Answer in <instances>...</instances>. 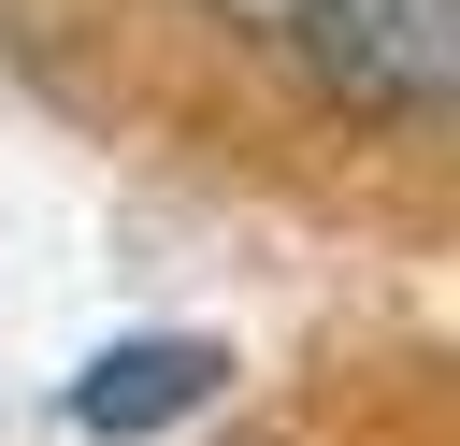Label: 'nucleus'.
<instances>
[{
    "label": "nucleus",
    "mask_w": 460,
    "mask_h": 446,
    "mask_svg": "<svg viewBox=\"0 0 460 446\" xmlns=\"http://www.w3.org/2000/svg\"><path fill=\"white\" fill-rule=\"evenodd\" d=\"M273 43L302 58V86L345 129L417 144V129L460 115V0H288Z\"/></svg>",
    "instance_id": "1"
},
{
    "label": "nucleus",
    "mask_w": 460,
    "mask_h": 446,
    "mask_svg": "<svg viewBox=\"0 0 460 446\" xmlns=\"http://www.w3.org/2000/svg\"><path fill=\"white\" fill-rule=\"evenodd\" d=\"M230 388V345H201V331H144V345H101L86 374H72V432H172V417H201Z\"/></svg>",
    "instance_id": "2"
},
{
    "label": "nucleus",
    "mask_w": 460,
    "mask_h": 446,
    "mask_svg": "<svg viewBox=\"0 0 460 446\" xmlns=\"http://www.w3.org/2000/svg\"><path fill=\"white\" fill-rule=\"evenodd\" d=\"M187 14H201V29H244V43H273V29H288V0H187Z\"/></svg>",
    "instance_id": "3"
}]
</instances>
